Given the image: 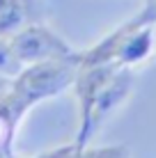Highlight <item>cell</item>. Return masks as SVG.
Instances as JSON below:
<instances>
[{
    "label": "cell",
    "instance_id": "1",
    "mask_svg": "<svg viewBox=\"0 0 156 158\" xmlns=\"http://www.w3.org/2000/svg\"><path fill=\"white\" fill-rule=\"evenodd\" d=\"M78 67V55L71 60H48V62L25 64L19 76L9 80L7 89L0 94L2 115L19 131V124L23 122L25 112L32 106L53 99L74 85Z\"/></svg>",
    "mask_w": 156,
    "mask_h": 158
},
{
    "label": "cell",
    "instance_id": "2",
    "mask_svg": "<svg viewBox=\"0 0 156 158\" xmlns=\"http://www.w3.org/2000/svg\"><path fill=\"white\" fill-rule=\"evenodd\" d=\"M9 44H12L16 57L23 62V67L48 62V60H71L78 55V51L62 35H57L53 28H48L41 21L25 25L23 30L12 35Z\"/></svg>",
    "mask_w": 156,
    "mask_h": 158
},
{
    "label": "cell",
    "instance_id": "3",
    "mask_svg": "<svg viewBox=\"0 0 156 158\" xmlns=\"http://www.w3.org/2000/svg\"><path fill=\"white\" fill-rule=\"evenodd\" d=\"M115 64H80L76 78H74V92L78 99V133H76V147L83 149L87 147L90 138L94 135L92 131V110L96 96H99L101 87L106 85V80L110 78V73L115 71Z\"/></svg>",
    "mask_w": 156,
    "mask_h": 158
},
{
    "label": "cell",
    "instance_id": "4",
    "mask_svg": "<svg viewBox=\"0 0 156 158\" xmlns=\"http://www.w3.org/2000/svg\"><path fill=\"white\" fill-rule=\"evenodd\" d=\"M133 83H136V76H133V69H124L117 67L115 71L110 73V78L106 80V85L101 87L99 96H96L94 110H92V131L96 133V128L108 119L117 108L124 103L133 92Z\"/></svg>",
    "mask_w": 156,
    "mask_h": 158
},
{
    "label": "cell",
    "instance_id": "5",
    "mask_svg": "<svg viewBox=\"0 0 156 158\" xmlns=\"http://www.w3.org/2000/svg\"><path fill=\"white\" fill-rule=\"evenodd\" d=\"M154 53H156L154 25H136L131 21V30H129V35L124 37L120 51H117L115 67L136 69V67H140V64H145L147 60H152Z\"/></svg>",
    "mask_w": 156,
    "mask_h": 158
},
{
    "label": "cell",
    "instance_id": "6",
    "mask_svg": "<svg viewBox=\"0 0 156 158\" xmlns=\"http://www.w3.org/2000/svg\"><path fill=\"white\" fill-rule=\"evenodd\" d=\"M32 9L35 0H0V37H12L25 25L37 23Z\"/></svg>",
    "mask_w": 156,
    "mask_h": 158
},
{
    "label": "cell",
    "instance_id": "7",
    "mask_svg": "<svg viewBox=\"0 0 156 158\" xmlns=\"http://www.w3.org/2000/svg\"><path fill=\"white\" fill-rule=\"evenodd\" d=\"M23 69V62L16 57L9 37H0V76L7 80H12L14 76H19V71Z\"/></svg>",
    "mask_w": 156,
    "mask_h": 158
},
{
    "label": "cell",
    "instance_id": "8",
    "mask_svg": "<svg viewBox=\"0 0 156 158\" xmlns=\"http://www.w3.org/2000/svg\"><path fill=\"white\" fill-rule=\"evenodd\" d=\"M129 151L124 144H115V147H83L78 149L76 158H126Z\"/></svg>",
    "mask_w": 156,
    "mask_h": 158
},
{
    "label": "cell",
    "instance_id": "9",
    "mask_svg": "<svg viewBox=\"0 0 156 158\" xmlns=\"http://www.w3.org/2000/svg\"><path fill=\"white\" fill-rule=\"evenodd\" d=\"M136 25H154L156 28V0H142V7L136 16H131Z\"/></svg>",
    "mask_w": 156,
    "mask_h": 158
},
{
    "label": "cell",
    "instance_id": "10",
    "mask_svg": "<svg viewBox=\"0 0 156 158\" xmlns=\"http://www.w3.org/2000/svg\"><path fill=\"white\" fill-rule=\"evenodd\" d=\"M76 156H78V147H76V142H71V144L55 147L51 151H44V154H39L35 158H76Z\"/></svg>",
    "mask_w": 156,
    "mask_h": 158
},
{
    "label": "cell",
    "instance_id": "11",
    "mask_svg": "<svg viewBox=\"0 0 156 158\" xmlns=\"http://www.w3.org/2000/svg\"><path fill=\"white\" fill-rule=\"evenodd\" d=\"M0 158H14V149H2L0 151Z\"/></svg>",
    "mask_w": 156,
    "mask_h": 158
},
{
    "label": "cell",
    "instance_id": "12",
    "mask_svg": "<svg viewBox=\"0 0 156 158\" xmlns=\"http://www.w3.org/2000/svg\"><path fill=\"white\" fill-rule=\"evenodd\" d=\"M7 85H9V80H7V78H2V76H0V94H2V92L7 89Z\"/></svg>",
    "mask_w": 156,
    "mask_h": 158
}]
</instances>
